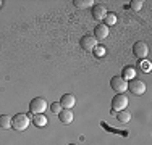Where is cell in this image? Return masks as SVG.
Returning a JSON list of instances; mask_svg holds the SVG:
<instances>
[{
	"label": "cell",
	"mask_w": 152,
	"mask_h": 145,
	"mask_svg": "<svg viewBox=\"0 0 152 145\" xmlns=\"http://www.w3.org/2000/svg\"><path fill=\"white\" fill-rule=\"evenodd\" d=\"M134 76H136V71H134V68H133V66L123 68V76H121V78L125 79V81H131V79H134Z\"/></svg>",
	"instance_id": "cell-12"
},
{
	"label": "cell",
	"mask_w": 152,
	"mask_h": 145,
	"mask_svg": "<svg viewBox=\"0 0 152 145\" xmlns=\"http://www.w3.org/2000/svg\"><path fill=\"white\" fill-rule=\"evenodd\" d=\"M58 118L63 124H70L73 121V113H71V110H61L58 113Z\"/></svg>",
	"instance_id": "cell-11"
},
{
	"label": "cell",
	"mask_w": 152,
	"mask_h": 145,
	"mask_svg": "<svg viewBox=\"0 0 152 145\" xmlns=\"http://www.w3.org/2000/svg\"><path fill=\"white\" fill-rule=\"evenodd\" d=\"M92 52H94V55H96L97 58H102L104 55H105V49H104L102 45H97L96 49L92 50Z\"/></svg>",
	"instance_id": "cell-18"
},
{
	"label": "cell",
	"mask_w": 152,
	"mask_h": 145,
	"mask_svg": "<svg viewBox=\"0 0 152 145\" xmlns=\"http://www.w3.org/2000/svg\"><path fill=\"white\" fill-rule=\"evenodd\" d=\"M70 145H78V144H70Z\"/></svg>",
	"instance_id": "cell-22"
},
{
	"label": "cell",
	"mask_w": 152,
	"mask_h": 145,
	"mask_svg": "<svg viewBox=\"0 0 152 145\" xmlns=\"http://www.w3.org/2000/svg\"><path fill=\"white\" fill-rule=\"evenodd\" d=\"M58 103L61 105L63 110H71V108L75 107V103H76V99H75L73 94H65V95H61Z\"/></svg>",
	"instance_id": "cell-8"
},
{
	"label": "cell",
	"mask_w": 152,
	"mask_h": 145,
	"mask_svg": "<svg viewBox=\"0 0 152 145\" xmlns=\"http://www.w3.org/2000/svg\"><path fill=\"white\" fill-rule=\"evenodd\" d=\"M0 128L2 129H12V118L8 115L0 116Z\"/></svg>",
	"instance_id": "cell-15"
},
{
	"label": "cell",
	"mask_w": 152,
	"mask_h": 145,
	"mask_svg": "<svg viewBox=\"0 0 152 145\" xmlns=\"http://www.w3.org/2000/svg\"><path fill=\"white\" fill-rule=\"evenodd\" d=\"M79 45H81V49L84 50V52H92V50L99 45V44H97V41H96V37H94V36L86 34V36H83V37H81Z\"/></svg>",
	"instance_id": "cell-4"
},
{
	"label": "cell",
	"mask_w": 152,
	"mask_h": 145,
	"mask_svg": "<svg viewBox=\"0 0 152 145\" xmlns=\"http://www.w3.org/2000/svg\"><path fill=\"white\" fill-rule=\"evenodd\" d=\"M110 87L117 94H123V92H126V90H128V81H125L121 76H113V78H112V81H110Z\"/></svg>",
	"instance_id": "cell-3"
},
{
	"label": "cell",
	"mask_w": 152,
	"mask_h": 145,
	"mask_svg": "<svg viewBox=\"0 0 152 145\" xmlns=\"http://www.w3.org/2000/svg\"><path fill=\"white\" fill-rule=\"evenodd\" d=\"M133 53L134 57H137L139 60H146L147 55H149V47H147L146 42H136L133 45Z\"/></svg>",
	"instance_id": "cell-5"
},
{
	"label": "cell",
	"mask_w": 152,
	"mask_h": 145,
	"mask_svg": "<svg viewBox=\"0 0 152 145\" xmlns=\"http://www.w3.org/2000/svg\"><path fill=\"white\" fill-rule=\"evenodd\" d=\"M45 108H47V102L42 97H36L29 103V111L32 115H42L45 111Z\"/></svg>",
	"instance_id": "cell-2"
},
{
	"label": "cell",
	"mask_w": 152,
	"mask_h": 145,
	"mask_svg": "<svg viewBox=\"0 0 152 145\" xmlns=\"http://www.w3.org/2000/svg\"><path fill=\"white\" fill-rule=\"evenodd\" d=\"M128 89L131 94H134V95H142L144 92H146V84H144L142 81H139V79H131V81L128 82Z\"/></svg>",
	"instance_id": "cell-6"
},
{
	"label": "cell",
	"mask_w": 152,
	"mask_h": 145,
	"mask_svg": "<svg viewBox=\"0 0 152 145\" xmlns=\"http://www.w3.org/2000/svg\"><path fill=\"white\" fill-rule=\"evenodd\" d=\"M75 7L76 8H79V10H84V8H91L92 7V3H94V0H75Z\"/></svg>",
	"instance_id": "cell-14"
},
{
	"label": "cell",
	"mask_w": 152,
	"mask_h": 145,
	"mask_svg": "<svg viewBox=\"0 0 152 145\" xmlns=\"http://www.w3.org/2000/svg\"><path fill=\"white\" fill-rule=\"evenodd\" d=\"M32 123H34L37 128H44L47 124V118L44 115H34V118H32Z\"/></svg>",
	"instance_id": "cell-16"
},
{
	"label": "cell",
	"mask_w": 152,
	"mask_h": 145,
	"mask_svg": "<svg viewBox=\"0 0 152 145\" xmlns=\"http://www.w3.org/2000/svg\"><path fill=\"white\" fill-rule=\"evenodd\" d=\"M115 23H117V14L115 13H107L105 18H104V24L108 28V26H112V24H115Z\"/></svg>",
	"instance_id": "cell-17"
},
{
	"label": "cell",
	"mask_w": 152,
	"mask_h": 145,
	"mask_svg": "<svg viewBox=\"0 0 152 145\" xmlns=\"http://www.w3.org/2000/svg\"><path fill=\"white\" fill-rule=\"evenodd\" d=\"M91 13H92V18H94V20L102 21L104 18H105V14H107V10H105V7H104V5H92Z\"/></svg>",
	"instance_id": "cell-10"
},
{
	"label": "cell",
	"mask_w": 152,
	"mask_h": 145,
	"mask_svg": "<svg viewBox=\"0 0 152 145\" xmlns=\"http://www.w3.org/2000/svg\"><path fill=\"white\" fill-rule=\"evenodd\" d=\"M117 119L120 123H123V124H125V123H129V121H131V113H129V111H126V110L117 111Z\"/></svg>",
	"instance_id": "cell-13"
},
{
	"label": "cell",
	"mask_w": 152,
	"mask_h": 145,
	"mask_svg": "<svg viewBox=\"0 0 152 145\" xmlns=\"http://www.w3.org/2000/svg\"><path fill=\"white\" fill-rule=\"evenodd\" d=\"M112 107H113V111L125 110V107H128V97L123 95V94H117L112 99Z\"/></svg>",
	"instance_id": "cell-7"
},
{
	"label": "cell",
	"mask_w": 152,
	"mask_h": 145,
	"mask_svg": "<svg viewBox=\"0 0 152 145\" xmlns=\"http://www.w3.org/2000/svg\"><path fill=\"white\" fill-rule=\"evenodd\" d=\"M139 68H141V71L149 72L151 71V63H149V61H146V60H141L139 61Z\"/></svg>",
	"instance_id": "cell-20"
},
{
	"label": "cell",
	"mask_w": 152,
	"mask_h": 145,
	"mask_svg": "<svg viewBox=\"0 0 152 145\" xmlns=\"http://www.w3.org/2000/svg\"><path fill=\"white\" fill-rule=\"evenodd\" d=\"M29 123H31V118L28 115L18 113V115H15L12 118V128L15 129V130H18V132H23V130L28 129Z\"/></svg>",
	"instance_id": "cell-1"
},
{
	"label": "cell",
	"mask_w": 152,
	"mask_h": 145,
	"mask_svg": "<svg viewBox=\"0 0 152 145\" xmlns=\"http://www.w3.org/2000/svg\"><path fill=\"white\" fill-rule=\"evenodd\" d=\"M0 3H2V2H0Z\"/></svg>",
	"instance_id": "cell-23"
},
{
	"label": "cell",
	"mask_w": 152,
	"mask_h": 145,
	"mask_svg": "<svg viewBox=\"0 0 152 145\" xmlns=\"http://www.w3.org/2000/svg\"><path fill=\"white\" fill-rule=\"evenodd\" d=\"M129 7H131V10H134V12H139V10H142V2H141V0H133V2L129 3Z\"/></svg>",
	"instance_id": "cell-19"
},
{
	"label": "cell",
	"mask_w": 152,
	"mask_h": 145,
	"mask_svg": "<svg viewBox=\"0 0 152 145\" xmlns=\"http://www.w3.org/2000/svg\"><path fill=\"white\" fill-rule=\"evenodd\" d=\"M50 110H52V113H55V115H58L63 108H61V105L58 103V102H55V103H52V107H50Z\"/></svg>",
	"instance_id": "cell-21"
},
{
	"label": "cell",
	"mask_w": 152,
	"mask_h": 145,
	"mask_svg": "<svg viewBox=\"0 0 152 145\" xmlns=\"http://www.w3.org/2000/svg\"><path fill=\"white\" fill-rule=\"evenodd\" d=\"M94 37H96V41H104V39H107L108 37V28L104 23L97 24L96 29H94Z\"/></svg>",
	"instance_id": "cell-9"
}]
</instances>
